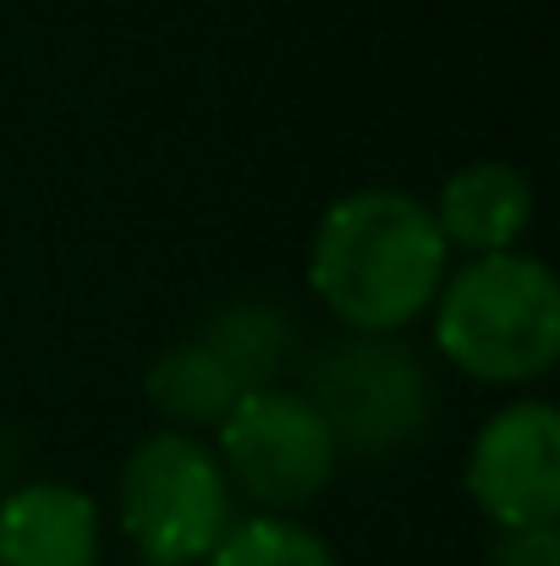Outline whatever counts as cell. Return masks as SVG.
<instances>
[{
	"mask_svg": "<svg viewBox=\"0 0 560 566\" xmlns=\"http://www.w3.org/2000/svg\"><path fill=\"white\" fill-rule=\"evenodd\" d=\"M214 457L231 479V495H247L264 517L314 506L341 468V446L319 407L303 390L281 385L247 390L225 412V423L214 429Z\"/></svg>",
	"mask_w": 560,
	"mask_h": 566,
	"instance_id": "4",
	"label": "cell"
},
{
	"mask_svg": "<svg viewBox=\"0 0 560 566\" xmlns=\"http://www.w3.org/2000/svg\"><path fill=\"white\" fill-rule=\"evenodd\" d=\"M434 347L484 385L545 379L560 358V281L533 253H484L445 275L434 297Z\"/></svg>",
	"mask_w": 560,
	"mask_h": 566,
	"instance_id": "2",
	"label": "cell"
},
{
	"mask_svg": "<svg viewBox=\"0 0 560 566\" xmlns=\"http://www.w3.org/2000/svg\"><path fill=\"white\" fill-rule=\"evenodd\" d=\"M341 451H401L434 412V379L401 336H347L308 364L303 390Z\"/></svg>",
	"mask_w": 560,
	"mask_h": 566,
	"instance_id": "5",
	"label": "cell"
},
{
	"mask_svg": "<svg viewBox=\"0 0 560 566\" xmlns=\"http://www.w3.org/2000/svg\"><path fill=\"white\" fill-rule=\"evenodd\" d=\"M489 566H560V528H500L489 545Z\"/></svg>",
	"mask_w": 560,
	"mask_h": 566,
	"instance_id": "11",
	"label": "cell"
},
{
	"mask_svg": "<svg viewBox=\"0 0 560 566\" xmlns=\"http://www.w3.org/2000/svg\"><path fill=\"white\" fill-rule=\"evenodd\" d=\"M467 495L495 528L560 523V412L550 401H511L478 429Z\"/></svg>",
	"mask_w": 560,
	"mask_h": 566,
	"instance_id": "6",
	"label": "cell"
},
{
	"mask_svg": "<svg viewBox=\"0 0 560 566\" xmlns=\"http://www.w3.org/2000/svg\"><path fill=\"white\" fill-rule=\"evenodd\" d=\"M445 275L434 209L401 188L347 192L314 226L308 286L352 336H401L434 308Z\"/></svg>",
	"mask_w": 560,
	"mask_h": 566,
	"instance_id": "1",
	"label": "cell"
},
{
	"mask_svg": "<svg viewBox=\"0 0 560 566\" xmlns=\"http://www.w3.org/2000/svg\"><path fill=\"white\" fill-rule=\"evenodd\" d=\"M144 390H149V401H155V412H160L166 423H177L182 434H198V429H220L225 412H231L253 385L198 331L192 342H182V347H171V353L155 358Z\"/></svg>",
	"mask_w": 560,
	"mask_h": 566,
	"instance_id": "9",
	"label": "cell"
},
{
	"mask_svg": "<svg viewBox=\"0 0 560 566\" xmlns=\"http://www.w3.org/2000/svg\"><path fill=\"white\" fill-rule=\"evenodd\" d=\"M203 566H341V562L297 517H264L258 512V517L231 523V534L209 551Z\"/></svg>",
	"mask_w": 560,
	"mask_h": 566,
	"instance_id": "10",
	"label": "cell"
},
{
	"mask_svg": "<svg viewBox=\"0 0 560 566\" xmlns=\"http://www.w3.org/2000/svg\"><path fill=\"white\" fill-rule=\"evenodd\" d=\"M0 566H99V506L61 479L11 490L0 501Z\"/></svg>",
	"mask_w": 560,
	"mask_h": 566,
	"instance_id": "7",
	"label": "cell"
},
{
	"mask_svg": "<svg viewBox=\"0 0 560 566\" xmlns=\"http://www.w3.org/2000/svg\"><path fill=\"white\" fill-rule=\"evenodd\" d=\"M116 506L121 534L155 566H203L236 523V495L214 446L182 429H160L127 451Z\"/></svg>",
	"mask_w": 560,
	"mask_h": 566,
	"instance_id": "3",
	"label": "cell"
},
{
	"mask_svg": "<svg viewBox=\"0 0 560 566\" xmlns=\"http://www.w3.org/2000/svg\"><path fill=\"white\" fill-rule=\"evenodd\" d=\"M445 248L484 259V253H511L522 231L533 226V182L506 166V160H473L445 177L440 198L429 203Z\"/></svg>",
	"mask_w": 560,
	"mask_h": 566,
	"instance_id": "8",
	"label": "cell"
}]
</instances>
